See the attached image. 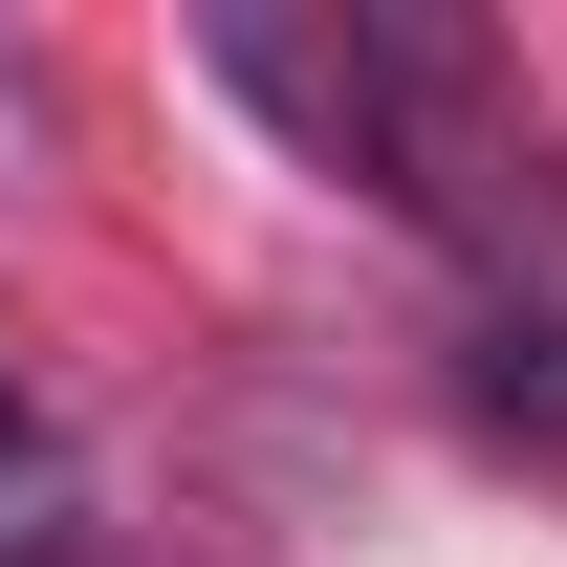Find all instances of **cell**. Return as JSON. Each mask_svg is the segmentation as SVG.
Instances as JSON below:
<instances>
[{
    "mask_svg": "<svg viewBox=\"0 0 567 567\" xmlns=\"http://www.w3.org/2000/svg\"><path fill=\"white\" fill-rule=\"evenodd\" d=\"M44 546H66V458H44L22 393H0V567H44Z\"/></svg>",
    "mask_w": 567,
    "mask_h": 567,
    "instance_id": "6da1fadb",
    "label": "cell"
}]
</instances>
